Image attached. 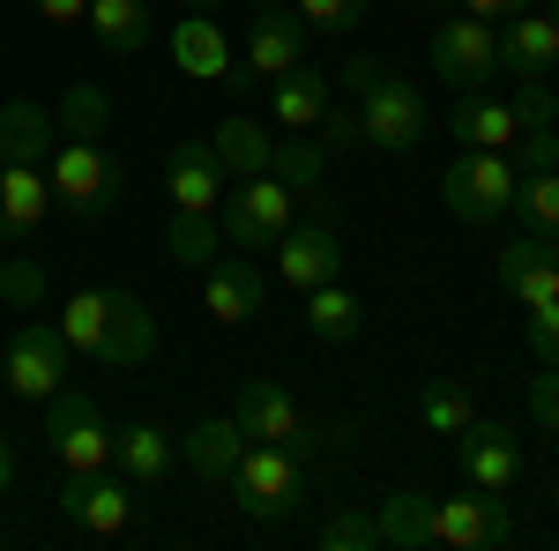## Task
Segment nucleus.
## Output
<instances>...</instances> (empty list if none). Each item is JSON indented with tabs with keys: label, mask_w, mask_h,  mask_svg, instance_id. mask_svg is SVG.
<instances>
[{
	"label": "nucleus",
	"mask_w": 559,
	"mask_h": 551,
	"mask_svg": "<svg viewBox=\"0 0 559 551\" xmlns=\"http://www.w3.org/2000/svg\"><path fill=\"white\" fill-rule=\"evenodd\" d=\"M299 224V194L284 187V179H239V194H224L216 202V231H224V247H239V254H276V239Z\"/></svg>",
	"instance_id": "obj_1"
},
{
	"label": "nucleus",
	"mask_w": 559,
	"mask_h": 551,
	"mask_svg": "<svg viewBox=\"0 0 559 551\" xmlns=\"http://www.w3.org/2000/svg\"><path fill=\"white\" fill-rule=\"evenodd\" d=\"M515 179L522 171L508 165V149H463L440 179V202H448L455 224H500L515 209Z\"/></svg>",
	"instance_id": "obj_2"
},
{
	"label": "nucleus",
	"mask_w": 559,
	"mask_h": 551,
	"mask_svg": "<svg viewBox=\"0 0 559 551\" xmlns=\"http://www.w3.org/2000/svg\"><path fill=\"white\" fill-rule=\"evenodd\" d=\"M45 187H52V202L68 216H105L120 202V165H112L105 142H60L45 157Z\"/></svg>",
	"instance_id": "obj_3"
},
{
	"label": "nucleus",
	"mask_w": 559,
	"mask_h": 551,
	"mask_svg": "<svg viewBox=\"0 0 559 551\" xmlns=\"http://www.w3.org/2000/svg\"><path fill=\"white\" fill-rule=\"evenodd\" d=\"M45 440H52V463L60 469H112V424L75 387L45 395Z\"/></svg>",
	"instance_id": "obj_4"
},
{
	"label": "nucleus",
	"mask_w": 559,
	"mask_h": 551,
	"mask_svg": "<svg viewBox=\"0 0 559 551\" xmlns=\"http://www.w3.org/2000/svg\"><path fill=\"white\" fill-rule=\"evenodd\" d=\"M224 484L239 492V514L247 522H284V514L299 507V455L292 447H269V440H247V455H239V469Z\"/></svg>",
	"instance_id": "obj_5"
},
{
	"label": "nucleus",
	"mask_w": 559,
	"mask_h": 551,
	"mask_svg": "<svg viewBox=\"0 0 559 551\" xmlns=\"http://www.w3.org/2000/svg\"><path fill=\"white\" fill-rule=\"evenodd\" d=\"M515 537V514H508V500L500 492H477V484H463L455 500H432V544L448 551H492Z\"/></svg>",
	"instance_id": "obj_6"
},
{
	"label": "nucleus",
	"mask_w": 559,
	"mask_h": 551,
	"mask_svg": "<svg viewBox=\"0 0 559 551\" xmlns=\"http://www.w3.org/2000/svg\"><path fill=\"white\" fill-rule=\"evenodd\" d=\"M358 128H366V149H418V134H426V97L418 83H403V75H381V83L358 97Z\"/></svg>",
	"instance_id": "obj_7"
},
{
	"label": "nucleus",
	"mask_w": 559,
	"mask_h": 551,
	"mask_svg": "<svg viewBox=\"0 0 559 551\" xmlns=\"http://www.w3.org/2000/svg\"><path fill=\"white\" fill-rule=\"evenodd\" d=\"M432 75L455 89H477L500 75V31L492 23H477V15H463V23H440L432 31Z\"/></svg>",
	"instance_id": "obj_8"
},
{
	"label": "nucleus",
	"mask_w": 559,
	"mask_h": 551,
	"mask_svg": "<svg viewBox=\"0 0 559 551\" xmlns=\"http://www.w3.org/2000/svg\"><path fill=\"white\" fill-rule=\"evenodd\" d=\"M455 469H463V484H477V492H515L522 440L508 432V424H492V418H471L463 432H455Z\"/></svg>",
	"instance_id": "obj_9"
},
{
	"label": "nucleus",
	"mask_w": 559,
	"mask_h": 551,
	"mask_svg": "<svg viewBox=\"0 0 559 551\" xmlns=\"http://www.w3.org/2000/svg\"><path fill=\"white\" fill-rule=\"evenodd\" d=\"M60 381H68V336H60L52 321H23L15 343H8V387L31 395V403H45Z\"/></svg>",
	"instance_id": "obj_10"
},
{
	"label": "nucleus",
	"mask_w": 559,
	"mask_h": 551,
	"mask_svg": "<svg viewBox=\"0 0 559 551\" xmlns=\"http://www.w3.org/2000/svg\"><path fill=\"white\" fill-rule=\"evenodd\" d=\"M60 514L83 522L90 537H120L134 500L120 492V477H105V469H60Z\"/></svg>",
	"instance_id": "obj_11"
},
{
	"label": "nucleus",
	"mask_w": 559,
	"mask_h": 551,
	"mask_svg": "<svg viewBox=\"0 0 559 551\" xmlns=\"http://www.w3.org/2000/svg\"><path fill=\"white\" fill-rule=\"evenodd\" d=\"M231 424L247 432V440H269V447H292V455H306V410L284 395L276 381H247L239 387V410H231Z\"/></svg>",
	"instance_id": "obj_12"
},
{
	"label": "nucleus",
	"mask_w": 559,
	"mask_h": 551,
	"mask_svg": "<svg viewBox=\"0 0 559 551\" xmlns=\"http://www.w3.org/2000/svg\"><path fill=\"white\" fill-rule=\"evenodd\" d=\"M276 276H284V284L306 298L313 284L344 276V239H336L329 224H292V231L276 239Z\"/></svg>",
	"instance_id": "obj_13"
},
{
	"label": "nucleus",
	"mask_w": 559,
	"mask_h": 551,
	"mask_svg": "<svg viewBox=\"0 0 559 551\" xmlns=\"http://www.w3.org/2000/svg\"><path fill=\"white\" fill-rule=\"evenodd\" d=\"M500 68L515 75V83H545L559 68V23L545 8H522L508 15V31H500Z\"/></svg>",
	"instance_id": "obj_14"
},
{
	"label": "nucleus",
	"mask_w": 559,
	"mask_h": 551,
	"mask_svg": "<svg viewBox=\"0 0 559 551\" xmlns=\"http://www.w3.org/2000/svg\"><path fill=\"white\" fill-rule=\"evenodd\" d=\"M261 298H269V276H261L254 261L231 247V261L216 254L210 261V284H202V306H210V321H224V328H239V321H254Z\"/></svg>",
	"instance_id": "obj_15"
},
{
	"label": "nucleus",
	"mask_w": 559,
	"mask_h": 551,
	"mask_svg": "<svg viewBox=\"0 0 559 551\" xmlns=\"http://www.w3.org/2000/svg\"><path fill=\"white\" fill-rule=\"evenodd\" d=\"M157 358V313L134 291H112V313H105V343H97V366L120 373V366H150Z\"/></svg>",
	"instance_id": "obj_16"
},
{
	"label": "nucleus",
	"mask_w": 559,
	"mask_h": 551,
	"mask_svg": "<svg viewBox=\"0 0 559 551\" xmlns=\"http://www.w3.org/2000/svg\"><path fill=\"white\" fill-rule=\"evenodd\" d=\"M306 60V23L292 8H261L254 31H247V75L254 83H276V75H292Z\"/></svg>",
	"instance_id": "obj_17"
},
{
	"label": "nucleus",
	"mask_w": 559,
	"mask_h": 551,
	"mask_svg": "<svg viewBox=\"0 0 559 551\" xmlns=\"http://www.w3.org/2000/svg\"><path fill=\"white\" fill-rule=\"evenodd\" d=\"M60 149V120L38 97H8L0 105V165H45Z\"/></svg>",
	"instance_id": "obj_18"
},
{
	"label": "nucleus",
	"mask_w": 559,
	"mask_h": 551,
	"mask_svg": "<svg viewBox=\"0 0 559 551\" xmlns=\"http://www.w3.org/2000/svg\"><path fill=\"white\" fill-rule=\"evenodd\" d=\"M165 194H173V209H210L224 202V165H216L210 142H179L173 157H165Z\"/></svg>",
	"instance_id": "obj_19"
},
{
	"label": "nucleus",
	"mask_w": 559,
	"mask_h": 551,
	"mask_svg": "<svg viewBox=\"0 0 559 551\" xmlns=\"http://www.w3.org/2000/svg\"><path fill=\"white\" fill-rule=\"evenodd\" d=\"M500 284L522 298V313H530V306H545V298H559V247L522 231L515 247H500Z\"/></svg>",
	"instance_id": "obj_20"
},
{
	"label": "nucleus",
	"mask_w": 559,
	"mask_h": 551,
	"mask_svg": "<svg viewBox=\"0 0 559 551\" xmlns=\"http://www.w3.org/2000/svg\"><path fill=\"white\" fill-rule=\"evenodd\" d=\"M173 60H179V75H194V83H231V68H239L224 23H210V15L173 23Z\"/></svg>",
	"instance_id": "obj_21"
},
{
	"label": "nucleus",
	"mask_w": 559,
	"mask_h": 551,
	"mask_svg": "<svg viewBox=\"0 0 559 551\" xmlns=\"http://www.w3.org/2000/svg\"><path fill=\"white\" fill-rule=\"evenodd\" d=\"M45 216H52L45 165H0V239H31Z\"/></svg>",
	"instance_id": "obj_22"
},
{
	"label": "nucleus",
	"mask_w": 559,
	"mask_h": 551,
	"mask_svg": "<svg viewBox=\"0 0 559 551\" xmlns=\"http://www.w3.org/2000/svg\"><path fill=\"white\" fill-rule=\"evenodd\" d=\"M329 75H321V68H292V75H276V83H269V112H276V128H292V134H313L321 128V112H329V105H336V97H329Z\"/></svg>",
	"instance_id": "obj_23"
},
{
	"label": "nucleus",
	"mask_w": 559,
	"mask_h": 551,
	"mask_svg": "<svg viewBox=\"0 0 559 551\" xmlns=\"http://www.w3.org/2000/svg\"><path fill=\"white\" fill-rule=\"evenodd\" d=\"M239 455H247V432L231 418H202V424L179 432V463L194 469V477H210V484H224L239 469Z\"/></svg>",
	"instance_id": "obj_24"
},
{
	"label": "nucleus",
	"mask_w": 559,
	"mask_h": 551,
	"mask_svg": "<svg viewBox=\"0 0 559 551\" xmlns=\"http://www.w3.org/2000/svg\"><path fill=\"white\" fill-rule=\"evenodd\" d=\"M173 455H179V440H165L157 424H120V432H112V463H120L128 484H165Z\"/></svg>",
	"instance_id": "obj_25"
},
{
	"label": "nucleus",
	"mask_w": 559,
	"mask_h": 551,
	"mask_svg": "<svg viewBox=\"0 0 559 551\" xmlns=\"http://www.w3.org/2000/svg\"><path fill=\"white\" fill-rule=\"evenodd\" d=\"M210 149H216V165H224V179H254V171H269V149H276V142H269L261 120L231 112V120H216Z\"/></svg>",
	"instance_id": "obj_26"
},
{
	"label": "nucleus",
	"mask_w": 559,
	"mask_h": 551,
	"mask_svg": "<svg viewBox=\"0 0 559 551\" xmlns=\"http://www.w3.org/2000/svg\"><path fill=\"white\" fill-rule=\"evenodd\" d=\"M83 23L97 31V45H105V52H142V45L157 38V15H150V0H90Z\"/></svg>",
	"instance_id": "obj_27"
},
{
	"label": "nucleus",
	"mask_w": 559,
	"mask_h": 551,
	"mask_svg": "<svg viewBox=\"0 0 559 551\" xmlns=\"http://www.w3.org/2000/svg\"><path fill=\"white\" fill-rule=\"evenodd\" d=\"M373 522H381V551H426L432 544V500L426 492H388Z\"/></svg>",
	"instance_id": "obj_28"
},
{
	"label": "nucleus",
	"mask_w": 559,
	"mask_h": 551,
	"mask_svg": "<svg viewBox=\"0 0 559 551\" xmlns=\"http://www.w3.org/2000/svg\"><path fill=\"white\" fill-rule=\"evenodd\" d=\"M358 321H366V313H358V291H350L344 276H329V284L306 291V328H313L321 343H350Z\"/></svg>",
	"instance_id": "obj_29"
},
{
	"label": "nucleus",
	"mask_w": 559,
	"mask_h": 551,
	"mask_svg": "<svg viewBox=\"0 0 559 551\" xmlns=\"http://www.w3.org/2000/svg\"><path fill=\"white\" fill-rule=\"evenodd\" d=\"M52 120H60V142H105L112 134V97L97 83H68Z\"/></svg>",
	"instance_id": "obj_30"
},
{
	"label": "nucleus",
	"mask_w": 559,
	"mask_h": 551,
	"mask_svg": "<svg viewBox=\"0 0 559 551\" xmlns=\"http://www.w3.org/2000/svg\"><path fill=\"white\" fill-rule=\"evenodd\" d=\"M515 112L508 105H492V97H477V89H463V105H455V142H471V149H508L515 142Z\"/></svg>",
	"instance_id": "obj_31"
},
{
	"label": "nucleus",
	"mask_w": 559,
	"mask_h": 551,
	"mask_svg": "<svg viewBox=\"0 0 559 551\" xmlns=\"http://www.w3.org/2000/svg\"><path fill=\"white\" fill-rule=\"evenodd\" d=\"M165 247H173L179 268H210V261L224 254V231H216L210 209H173V224H165Z\"/></svg>",
	"instance_id": "obj_32"
},
{
	"label": "nucleus",
	"mask_w": 559,
	"mask_h": 551,
	"mask_svg": "<svg viewBox=\"0 0 559 551\" xmlns=\"http://www.w3.org/2000/svg\"><path fill=\"white\" fill-rule=\"evenodd\" d=\"M508 216H522L530 239H559V171H522Z\"/></svg>",
	"instance_id": "obj_33"
},
{
	"label": "nucleus",
	"mask_w": 559,
	"mask_h": 551,
	"mask_svg": "<svg viewBox=\"0 0 559 551\" xmlns=\"http://www.w3.org/2000/svg\"><path fill=\"white\" fill-rule=\"evenodd\" d=\"M321 171H329V149H321L313 134H292V142H276V149H269V179H284L292 194H313V187H321Z\"/></svg>",
	"instance_id": "obj_34"
},
{
	"label": "nucleus",
	"mask_w": 559,
	"mask_h": 551,
	"mask_svg": "<svg viewBox=\"0 0 559 551\" xmlns=\"http://www.w3.org/2000/svg\"><path fill=\"white\" fill-rule=\"evenodd\" d=\"M105 313H112V291H75V298H68V306H60V336H68V350L97 358V343H105Z\"/></svg>",
	"instance_id": "obj_35"
},
{
	"label": "nucleus",
	"mask_w": 559,
	"mask_h": 551,
	"mask_svg": "<svg viewBox=\"0 0 559 551\" xmlns=\"http://www.w3.org/2000/svg\"><path fill=\"white\" fill-rule=\"evenodd\" d=\"M418 418H426V432L455 440V432H463L477 410H471V395H463V381H426V395H418Z\"/></svg>",
	"instance_id": "obj_36"
},
{
	"label": "nucleus",
	"mask_w": 559,
	"mask_h": 551,
	"mask_svg": "<svg viewBox=\"0 0 559 551\" xmlns=\"http://www.w3.org/2000/svg\"><path fill=\"white\" fill-rule=\"evenodd\" d=\"M321 551H381V522L373 514H329L321 522Z\"/></svg>",
	"instance_id": "obj_37"
},
{
	"label": "nucleus",
	"mask_w": 559,
	"mask_h": 551,
	"mask_svg": "<svg viewBox=\"0 0 559 551\" xmlns=\"http://www.w3.org/2000/svg\"><path fill=\"white\" fill-rule=\"evenodd\" d=\"M508 165L515 171H559V128H522L508 142Z\"/></svg>",
	"instance_id": "obj_38"
},
{
	"label": "nucleus",
	"mask_w": 559,
	"mask_h": 551,
	"mask_svg": "<svg viewBox=\"0 0 559 551\" xmlns=\"http://www.w3.org/2000/svg\"><path fill=\"white\" fill-rule=\"evenodd\" d=\"M508 112H515V128H559V97H552V83H515Z\"/></svg>",
	"instance_id": "obj_39"
},
{
	"label": "nucleus",
	"mask_w": 559,
	"mask_h": 551,
	"mask_svg": "<svg viewBox=\"0 0 559 551\" xmlns=\"http://www.w3.org/2000/svg\"><path fill=\"white\" fill-rule=\"evenodd\" d=\"M0 298L23 306V313L45 306V268H38V261H0Z\"/></svg>",
	"instance_id": "obj_40"
},
{
	"label": "nucleus",
	"mask_w": 559,
	"mask_h": 551,
	"mask_svg": "<svg viewBox=\"0 0 559 551\" xmlns=\"http://www.w3.org/2000/svg\"><path fill=\"white\" fill-rule=\"evenodd\" d=\"M373 0H299V23L306 31H350Z\"/></svg>",
	"instance_id": "obj_41"
},
{
	"label": "nucleus",
	"mask_w": 559,
	"mask_h": 551,
	"mask_svg": "<svg viewBox=\"0 0 559 551\" xmlns=\"http://www.w3.org/2000/svg\"><path fill=\"white\" fill-rule=\"evenodd\" d=\"M530 350H537V366H559V298L530 306Z\"/></svg>",
	"instance_id": "obj_42"
},
{
	"label": "nucleus",
	"mask_w": 559,
	"mask_h": 551,
	"mask_svg": "<svg viewBox=\"0 0 559 551\" xmlns=\"http://www.w3.org/2000/svg\"><path fill=\"white\" fill-rule=\"evenodd\" d=\"M530 418H537V432L559 440V366H545V373L530 381Z\"/></svg>",
	"instance_id": "obj_43"
},
{
	"label": "nucleus",
	"mask_w": 559,
	"mask_h": 551,
	"mask_svg": "<svg viewBox=\"0 0 559 551\" xmlns=\"http://www.w3.org/2000/svg\"><path fill=\"white\" fill-rule=\"evenodd\" d=\"M313 142H321V149H358V142H366V128H358V112L329 105V112H321V128H313Z\"/></svg>",
	"instance_id": "obj_44"
},
{
	"label": "nucleus",
	"mask_w": 559,
	"mask_h": 551,
	"mask_svg": "<svg viewBox=\"0 0 559 551\" xmlns=\"http://www.w3.org/2000/svg\"><path fill=\"white\" fill-rule=\"evenodd\" d=\"M381 75H388V68H381V60H373V52H350V60H344V75H336V83H344V89H358V97H366V89L381 83Z\"/></svg>",
	"instance_id": "obj_45"
},
{
	"label": "nucleus",
	"mask_w": 559,
	"mask_h": 551,
	"mask_svg": "<svg viewBox=\"0 0 559 551\" xmlns=\"http://www.w3.org/2000/svg\"><path fill=\"white\" fill-rule=\"evenodd\" d=\"M477 23H508V15H522V8H537V0H463Z\"/></svg>",
	"instance_id": "obj_46"
},
{
	"label": "nucleus",
	"mask_w": 559,
	"mask_h": 551,
	"mask_svg": "<svg viewBox=\"0 0 559 551\" xmlns=\"http://www.w3.org/2000/svg\"><path fill=\"white\" fill-rule=\"evenodd\" d=\"M38 15H45V23H83L90 0H38Z\"/></svg>",
	"instance_id": "obj_47"
},
{
	"label": "nucleus",
	"mask_w": 559,
	"mask_h": 551,
	"mask_svg": "<svg viewBox=\"0 0 559 551\" xmlns=\"http://www.w3.org/2000/svg\"><path fill=\"white\" fill-rule=\"evenodd\" d=\"M15 484V455H8V440H0V492Z\"/></svg>",
	"instance_id": "obj_48"
},
{
	"label": "nucleus",
	"mask_w": 559,
	"mask_h": 551,
	"mask_svg": "<svg viewBox=\"0 0 559 551\" xmlns=\"http://www.w3.org/2000/svg\"><path fill=\"white\" fill-rule=\"evenodd\" d=\"M179 8H187V15H216L224 0H179Z\"/></svg>",
	"instance_id": "obj_49"
},
{
	"label": "nucleus",
	"mask_w": 559,
	"mask_h": 551,
	"mask_svg": "<svg viewBox=\"0 0 559 551\" xmlns=\"http://www.w3.org/2000/svg\"><path fill=\"white\" fill-rule=\"evenodd\" d=\"M254 8H292V0H254Z\"/></svg>",
	"instance_id": "obj_50"
},
{
	"label": "nucleus",
	"mask_w": 559,
	"mask_h": 551,
	"mask_svg": "<svg viewBox=\"0 0 559 551\" xmlns=\"http://www.w3.org/2000/svg\"><path fill=\"white\" fill-rule=\"evenodd\" d=\"M545 15H552V23H559V0H545Z\"/></svg>",
	"instance_id": "obj_51"
},
{
	"label": "nucleus",
	"mask_w": 559,
	"mask_h": 551,
	"mask_svg": "<svg viewBox=\"0 0 559 551\" xmlns=\"http://www.w3.org/2000/svg\"><path fill=\"white\" fill-rule=\"evenodd\" d=\"M0 8H8V0H0Z\"/></svg>",
	"instance_id": "obj_52"
}]
</instances>
